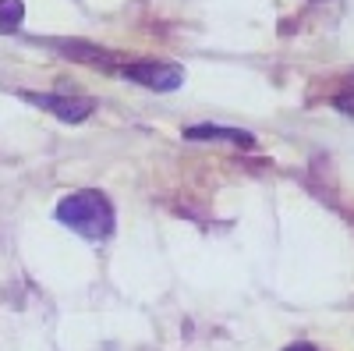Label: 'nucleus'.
Returning <instances> with one entry per match:
<instances>
[{
  "label": "nucleus",
  "mask_w": 354,
  "mask_h": 351,
  "mask_svg": "<svg viewBox=\"0 0 354 351\" xmlns=\"http://www.w3.org/2000/svg\"><path fill=\"white\" fill-rule=\"evenodd\" d=\"M57 220H61L64 227H71V231H78L88 242H100L113 231V210H110L106 195H100V192L64 195L61 206H57Z\"/></svg>",
  "instance_id": "obj_1"
},
{
  "label": "nucleus",
  "mask_w": 354,
  "mask_h": 351,
  "mask_svg": "<svg viewBox=\"0 0 354 351\" xmlns=\"http://www.w3.org/2000/svg\"><path fill=\"white\" fill-rule=\"evenodd\" d=\"M121 78L138 82V85H149L156 93H170L185 82V71L177 64H160V61H138V64H124Z\"/></svg>",
  "instance_id": "obj_2"
},
{
  "label": "nucleus",
  "mask_w": 354,
  "mask_h": 351,
  "mask_svg": "<svg viewBox=\"0 0 354 351\" xmlns=\"http://www.w3.org/2000/svg\"><path fill=\"white\" fill-rule=\"evenodd\" d=\"M25 100L28 103H36V107H43V110H53L61 121H68V125H75V121H85L88 117V100H64V96H39V93H25Z\"/></svg>",
  "instance_id": "obj_3"
},
{
  "label": "nucleus",
  "mask_w": 354,
  "mask_h": 351,
  "mask_svg": "<svg viewBox=\"0 0 354 351\" xmlns=\"http://www.w3.org/2000/svg\"><path fill=\"white\" fill-rule=\"evenodd\" d=\"M185 138H223V142H234V145H252V135L248 132H238V128H220V125H195V128H185Z\"/></svg>",
  "instance_id": "obj_4"
},
{
  "label": "nucleus",
  "mask_w": 354,
  "mask_h": 351,
  "mask_svg": "<svg viewBox=\"0 0 354 351\" xmlns=\"http://www.w3.org/2000/svg\"><path fill=\"white\" fill-rule=\"evenodd\" d=\"M21 25V0H0V28L11 33Z\"/></svg>",
  "instance_id": "obj_5"
},
{
  "label": "nucleus",
  "mask_w": 354,
  "mask_h": 351,
  "mask_svg": "<svg viewBox=\"0 0 354 351\" xmlns=\"http://www.w3.org/2000/svg\"><path fill=\"white\" fill-rule=\"evenodd\" d=\"M333 107L337 110H344V114H351L354 117V89H347V93H340L337 100H333Z\"/></svg>",
  "instance_id": "obj_6"
},
{
  "label": "nucleus",
  "mask_w": 354,
  "mask_h": 351,
  "mask_svg": "<svg viewBox=\"0 0 354 351\" xmlns=\"http://www.w3.org/2000/svg\"><path fill=\"white\" fill-rule=\"evenodd\" d=\"M287 351H319V348H315V344H290Z\"/></svg>",
  "instance_id": "obj_7"
}]
</instances>
